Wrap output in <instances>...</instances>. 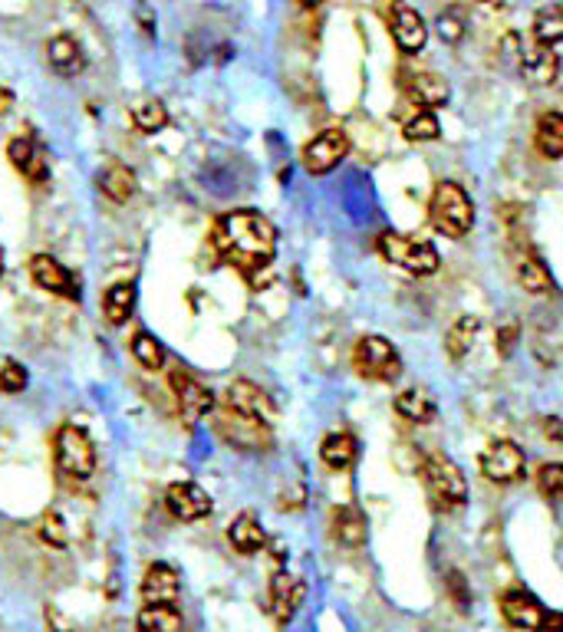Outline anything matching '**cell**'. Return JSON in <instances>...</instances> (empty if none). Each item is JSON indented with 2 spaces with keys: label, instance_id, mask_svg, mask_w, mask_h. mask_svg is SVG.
I'll return each mask as SVG.
<instances>
[{
  "label": "cell",
  "instance_id": "obj_10",
  "mask_svg": "<svg viewBox=\"0 0 563 632\" xmlns=\"http://www.w3.org/2000/svg\"><path fill=\"white\" fill-rule=\"evenodd\" d=\"M511 270H514V280L531 293V297H554L557 293L554 274H550V267L544 264V257H540L537 251H531L527 244L514 247Z\"/></svg>",
  "mask_w": 563,
  "mask_h": 632
},
{
  "label": "cell",
  "instance_id": "obj_25",
  "mask_svg": "<svg viewBox=\"0 0 563 632\" xmlns=\"http://www.w3.org/2000/svg\"><path fill=\"white\" fill-rule=\"evenodd\" d=\"M47 60L56 76H76L86 66L83 47L73 37H53L47 43Z\"/></svg>",
  "mask_w": 563,
  "mask_h": 632
},
{
  "label": "cell",
  "instance_id": "obj_18",
  "mask_svg": "<svg viewBox=\"0 0 563 632\" xmlns=\"http://www.w3.org/2000/svg\"><path fill=\"white\" fill-rule=\"evenodd\" d=\"M303 596H307L303 580H297L294 573H287V570L274 573V580H270V609H274V619L280 626H287L290 619H294Z\"/></svg>",
  "mask_w": 563,
  "mask_h": 632
},
{
  "label": "cell",
  "instance_id": "obj_38",
  "mask_svg": "<svg viewBox=\"0 0 563 632\" xmlns=\"http://www.w3.org/2000/svg\"><path fill=\"white\" fill-rule=\"evenodd\" d=\"M27 389V369L20 363H4L0 366V392L17 395Z\"/></svg>",
  "mask_w": 563,
  "mask_h": 632
},
{
  "label": "cell",
  "instance_id": "obj_29",
  "mask_svg": "<svg viewBox=\"0 0 563 632\" xmlns=\"http://www.w3.org/2000/svg\"><path fill=\"white\" fill-rule=\"evenodd\" d=\"M405 93H409L419 106H445L448 103V83L435 73H415L405 83Z\"/></svg>",
  "mask_w": 563,
  "mask_h": 632
},
{
  "label": "cell",
  "instance_id": "obj_27",
  "mask_svg": "<svg viewBox=\"0 0 563 632\" xmlns=\"http://www.w3.org/2000/svg\"><path fill=\"white\" fill-rule=\"evenodd\" d=\"M185 619L178 603L165 606H142L139 616H135V632H182Z\"/></svg>",
  "mask_w": 563,
  "mask_h": 632
},
{
  "label": "cell",
  "instance_id": "obj_33",
  "mask_svg": "<svg viewBox=\"0 0 563 632\" xmlns=\"http://www.w3.org/2000/svg\"><path fill=\"white\" fill-rule=\"evenodd\" d=\"M534 40L544 43V47H557L563 40V7L550 4L534 14Z\"/></svg>",
  "mask_w": 563,
  "mask_h": 632
},
{
  "label": "cell",
  "instance_id": "obj_11",
  "mask_svg": "<svg viewBox=\"0 0 563 632\" xmlns=\"http://www.w3.org/2000/svg\"><path fill=\"white\" fill-rule=\"evenodd\" d=\"M349 155V139L343 129H326L317 139L307 142L303 149V168L310 175H330L333 168L343 165V158Z\"/></svg>",
  "mask_w": 563,
  "mask_h": 632
},
{
  "label": "cell",
  "instance_id": "obj_1",
  "mask_svg": "<svg viewBox=\"0 0 563 632\" xmlns=\"http://www.w3.org/2000/svg\"><path fill=\"white\" fill-rule=\"evenodd\" d=\"M211 244L221 254V261L238 267L251 280V287L261 290L267 284L270 264H274L277 254V231L264 214H257L251 208L228 211L224 218L215 221Z\"/></svg>",
  "mask_w": 563,
  "mask_h": 632
},
{
  "label": "cell",
  "instance_id": "obj_22",
  "mask_svg": "<svg viewBox=\"0 0 563 632\" xmlns=\"http://www.w3.org/2000/svg\"><path fill=\"white\" fill-rule=\"evenodd\" d=\"M228 540L241 557H254V553H261L267 547V534H264V527L254 514L234 517L231 527H228Z\"/></svg>",
  "mask_w": 563,
  "mask_h": 632
},
{
  "label": "cell",
  "instance_id": "obj_15",
  "mask_svg": "<svg viewBox=\"0 0 563 632\" xmlns=\"http://www.w3.org/2000/svg\"><path fill=\"white\" fill-rule=\"evenodd\" d=\"M389 30L402 53H419L425 47V40H429V27L419 17V10L402 4V0H392L389 4Z\"/></svg>",
  "mask_w": 563,
  "mask_h": 632
},
{
  "label": "cell",
  "instance_id": "obj_31",
  "mask_svg": "<svg viewBox=\"0 0 563 632\" xmlns=\"http://www.w3.org/2000/svg\"><path fill=\"white\" fill-rule=\"evenodd\" d=\"M320 458H323V465H326V468L346 471V468L356 461V438H353V435H346V432L326 435V438H323V445H320Z\"/></svg>",
  "mask_w": 563,
  "mask_h": 632
},
{
  "label": "cell",
  "instance_id": "obj_34",
  "mask_svg": "<svg viewBox=\"0 0 563 632\" xmlns=\"http://www.w3.org/2000/svg\"><path fill=\"white\" fill-rule=\"evenodd\" d=\"M132 356L135 359H139V366L142 369H162L165 366V346L159 343V340H155V336L152 333H145V330H139V333H135L132 336Z\"/></svg>",
  "mask_w": 563,
  "mask_h": 632
},
{
  "label": "cell",
  "instance_id": "obj_39",
  "mask_svg": "<svg viewBox=\"0 0 563 632\" xmlns=\"http://www.w3.org/2000/svg\"><path fill=\"white\" fill-rule=\"evenodd\" d=\"M438 33H442L448 43H458L465 27H461V20H455L452 14H445V17H438Z\"/></svg>",
  "mask_w": 563,
  "mask_h": 632
},
{
  "label": "cell",
  "instance_id": "obj_40",
  "mask_svg": "<svg viewBox=\"0 0 563 632\" xmlns=\"http://www.w3.org/2000/svg\"><path fill=\"white\" fill-rule=\"evenodd\" d=\"M517 343V323H504L498 330V353L501 356H511V349Z\"/></svg>",
  "mask_w": 563,
  "mask_h": 632
},
{
  "label": "cell",
  "instance_id": "obj_7",
  "mask_svg": "<svg viewBox=\"0 0 563 632\" xmlns=\"http://www.w3.org/2000/svg\"><path fill=\"white\" fill-rule=\"evenodd\" d=\"M215 432L224 445L238 448V451H267L270 442H274V428L264 419H254V415H244V412H234V409H224L215 415Z\"/></svg>",
  "mask_w": 563,
  "mask_h": 632
},
{
  "label": "cell",
  "instance_id": "obj_41",
  "mask_svg": "<svg viewBox=\"0 0 563 632\" xmlns=\"http://www.w3.org/2000/svg\"><path fill=\"white\" fill-rule=\"evenodd\" d=\"M47 626H50V632H80L56 606H47Z\"/></svg>",
  "mask_w": 563,
  "mask_h": 632
},
{
  "label": "cell",
  "instance_id": "obj_23",
  "mask_svg": "<svg viewBox=\"0 0 563 632\" xmlns=\"http://www.w3.org/2000/svg\"><path fill=\"white\" fill-rule=\"evenodd\" d=\"M99 188H103V195L109 201H116V205H126L129 198H135V191H139V178L129 165L122 162H112L103 168V175H99Z\"/></svg>",
  "mask_w": 563,
  "mask_h": 632
},
{
  "label": "cell",
  "instance_id": "obj_32",
  "mask_svg": "<svg viewBox=\"0 0 563 632\" xmlns=\"http://www.w3.org/2000/svg\"><path fill=\"white\" fill-rule=\"evenodd\" d=\"M132 122L135 129L145 132V135H155L168 126V109L162 99H142V103L132 106Z\"/></svg>",
  "mask_w": 563,
  "mask_h": 632
},
{
  "label": "cell",
  "instance_id": "obj_36",
  "mask_svg": "<svg viewBox=\"0 0 563 632\" xmlns=\"http://www.w3.org/2000/svg\"><path fill=\"white\" fill-rule=\"evenodd\" d=\"M537 491L544 494L547 501L563 498V461H547L537 471Z\"/></svg>",
  "mask_w": 563,
  "mask_h": 632
},
{
  "label": "cell",
  "instance_id": "obj_37",
  "mask_svg": "<svg viewBox=\"0 0 563 632\" xmlns=\"http://www.w3.org/2000/svg\"><path fill=\"white\" fill-rule=\"evenodd\" d=\"M37 534H40L43 544L63 550L66 547V524H63L60 511H43V517L37 521Z\"/></svg>",
  "mask_w": 563,
  "mask_h": 632
},
{
  "label": "cell",
  "instance_id": "obj_4",
  "mask_svg": "<svg viewBox=\"0 0 563 632\" xmlns=\"http://www.w3.org/2000/svg\"><path fill=\"white\" fill-rule=\"evenodd\" d=\"M53 458H56L60 478L70 484H83L93 478L96 471V445L80 425H63L60 432H56Z\"/></svg>",
  "mask_w": 563,
  "mask_h": 632
},
{
  "label": "cell",
  "instance_id": "obj_6",
  "mask_svg": "<svg viewBox=\"0 0 563 632\" xmlns=\"http://www.w3.org/2000/svg\"><path fill=\"white\" fill-rule=\"evenodd\" d=\"M501 616L504 623L524 632H563V613L547 609L537 596L524 590L501 593Z\"/></svg>",
  "mask_w": 563,
  "mask_h": 632
},
{
  "label": "cell",
  "instance_id": "obj_14",
  "mask_svg": "<svg viewBox=\"0 0 563 632\" xmlns=\"http://www.w3.org/2000/svg\"><path fill=\"white\" fill-rule=\"evenodd\" d=\"M504 47L514 50L517 53V63H521V70L524 76L531 79V83H540V86H547V83H554L557 79V53L554 47H544V43H537L534 40V47H521V37L517 33H511L508 40H504Z\"/></svg>",
  "mask_w": 563,
  "mask_h": 632
},
{
  "label": "cell",
  "instance_id": "obj_5",
  "mask_svg": "<svg viewBox=\"0 0 563 632\" xmlns=\"http://www.w3.org/2000/svg\"><path fill=\"white\" fill-rule=\"evenodd\" d=\"M376 247L392 267H399L412 277H432L438 270V251L429 241H419V237H409L399 231H382Z\"/></svg>",
  "mask_w": 563,
  "mask_h": 632
},
{
  "label": "cell",
  "instance_id": "obj_44",
  "mask_svg": "<svg viewBox=\"0 0 563 632\" xmlns=\"http://www.w3.org/2000/svg\"><path fill=\"white\" fill-rule=\"evenodd\" d=\"M300 4H303V7H317L320 0H300Z\"/></svg>",
  "mask_w": 563,
  "mask_h": 632
},
{
  "label": "cell",
  "instance_id": "obj_21",
  "mask_svg": "<svg viewBox=\"0 0 563 632\" xmlns=\"http://www.w3.org/2000/svg\"><path fill=\"white\" fill-rule=\"evenodd\" d=\"M330 530H333V540L346 550H356L366 544L369 530H366V517L359 511L356 504H340L333 507V517H330Z\"/></svg>",
  "mask_w": 563,
  "mask_h": 632
},
{
  "label": "cell",
  "instance_id": "obj_3",
  "mask_svg": "<svg viewBox=\"0 0 563 632\" xmlns=\"http://www.w3.org/2000/svg\"><path fill=\"white\" fill-rule=\"evenodd\" d=\"M429 221L438 234L445 237H465L475 228V205L471 195L458 182H438L429 201Z\"/></svg>",
  "mask_w": 563,
  "mask_h": 632
},
{
  "label": "cell",
  "instance_id": "obj_26",
  "mask_svg": "<svg viewBox=\"0 0 563 632\" xmlns=\"http://www.w3.org/2000/svg\"><path fill=\"white\" fill-rule=\"evenodd\" d=\"M478 333H481V320L478 316H458V320L448 326V333H445V353L452 363H458V359H465L471 353V346H475L478 340Z\"/></svg>",
  "mask_w": 563,
  "mask_h": 632
},
{
  "label": "cell",
  "instance_id": "obj_2",
  "mask_svg": "<svg viewBox=\"0 0 563 632\" xmlns=\"http://www.w3.org/2000/svg\"><path fill=\"white\" fill-rule=\"evenodd\" d=\"M422 484L429 494V504L438 514L461 511L468 501V481L461 468L445 455H425L422 458Z\"/></svg>",
  "mask_w": 563,
  "mask_h": 632
},
{
  "label": "cell",
  "instance_id": "obj_20",
  "mask_svg": "<svg viewBox=\"0 0 563 632\" xmlns=\"http://www.w3.org/2000/svg\"><path fill=\"white\" fill-rule=\"evenodd\" d=\"M7 158H10V165H14L17 172L33 185H43L50 178L47 155H43V149L33 139H14L7 145Z\"/></svg>",
  "mask_w": 563,
  "mask_h": 632
},
{
  "label": "cell",
  "instance_id": "obj_24",
  "mask_svg": "<svg viewBox=\"0 0 563 632\" xmlns=\"http://www.w3.org/2000/svg\"><path fill=\"white\" fill-rule=\"evenodd\" d=\"M396 412H399V419L412 422V425H429V422H435V415H438L435 399L425 389H419V386L402 389L396 395Z\"/></svg>",
  "mask_w": 563,
  "mask_h": 632
},
{
  "label": "cell",
  "instance_id": "obj_19",
  "mask_svg": "<svg viewBox=\"0 0 563 632\" xmlns=\"http://www.w3.org/2000/svg\"><path fill=\"white\" fill-rule=\"evenodd\" d=\"M224 405L234 412L254 415V419H264V422L274 419V405H270L267 392L261 386H254V382H247V379L231 382L228 392H224Z\"/></svg>",
  "mask_w": 563,
  "mask_h": 632
},
{
  "label": "cell",
  "instance_id": "obj_16",
  "mask_svg": "<svg viewBox=\"0 0 563 632\" xmlns=\"http://www.w3.org/2000/svg\"><path fill=\"white\" fill-rule=\"evenodd\" d=\"M30 277L40 290L56 293V297H66V300H80V284H76L70 270H66L50 254H33L30 257Z\"/></svg>",
  "mask_w": 563,
  "mask_h": 632
},
{
  "label": "cell",
  "instance_id": "obj_9",
  "mask_svg": "<svg viewBox=\"0 0 563 632\" xmlns=\"http://www.w3.org/2000/svg\"><path fill=\"white\" fill-rule=\"evenodd\" d=\"M168 382H172V392H175V402H178V412H182V419L188 425L201 422L205 415L215 412V392H211L208 386H201V382L191 376V372L185 369H172V376H168Z\"/></svg>",
  "mask_w": 563,
  "mask_h": 632
},
{
  "label": "cell",
  "instance_id": "obj_43",
  "mask_svg": "<svg viewBox=\"0 0 563 632\" xmlns=\"http://www.w3.org/2000/svg\"><path fill=\"white\" fill-rule=\"evenodd\" d=\"M481 4H488V7L498 10V7H504V0H481Z\"/></svg>",
  "mask_w": 563,
  "mask_h": 632
},
{
  "label": "cell",
  "instance_id": "obj_30",
  "mask_svg": "<svg viewBox=\"0 0 563 632\" xmlns=\"http://www.w3.org/2000/svg\"><path fill=\"white\" fill-rule=\"evenodd\" d=\"M135 310V284L122 280V284H112L103 297V316L109 326H122Z\"/></svg>",
  "mask_w": 563,
  "mask_h": 632
},
{
  "label": "cell",
  "instance_id": "obj_13",
  "mask_svg": "<svg viewBox=\"0 0 563 632\" xmlns=\"http://www.w3.org/2000/svg\"><path fill=\"white\" fill-rule=\"evenodd\" d=\"M481 474L494 484H514L524 478V468H527V458L521 445L514 442H494L484 455L478 458Z\"/></svg>",
  "mask_w": 563,
  "mask_h": 632
},
{
  "label": "cell",
  "instance_id": "obj_35",
  "mask_svg": "<svg viewBox=\"0 0 563 632\" xmlns=\"http://www.w3.org/2000/svg\"><path fill=\"white\" fill-rule=\"evenodd\" d=\"M402 135L409 142H435L438 135H442V126H438V119L432 116V109H419L412 119H405Z\"/></svg>",
  "mask_w": 563,
  "mask_h": 632
},
{
  "label": "cell",
  "instance_id": "obj_8",
  "mask_svg": "<svg viewBox=\"0 0 563 632\" xmlns=\"http://www.w3.org/2000/svg\"><path fill=\"white\" fill-rule=\"evenodd\" d=\"M353 369L369 382H396L402 376V356L386 336H363L353 349Z\"/></svg>",
  "mask_w": 563,
  "mask_h": 632
},
{
  "label": "cell",
  "instance_id": "obj_12",
  "mask_svg": "<svg viewBox=\"0 0 563 632\" xmlns=\"http://www.w3.org/2000/svg\"><path fill=\"white\" fill-rule=\"evenodd\" d=\"M165 507L175 521L195 524V521H205L215 504H211V494L201 488V484L175 481V484H168V491H165Z\"/></svg>",
  "mask_w": 563,
  "mask_h": 632
},
{
  "label": "cell",
  "instance_id": "obj_42",
  "mask_svg": "<svg viewBox=\"0 0 563 632\" xmlns=\"http://www.w3.org/2000/svg\"><path fill=\"white\" fill-rule=\"evenodd\" d=\"M10 106H14V96H10L4 86H0V116H7Z\"/></svg>",
  "mask_w": 563,
  "mask_h": 632
},
{
  "label": "cell",
  "instance_id": "obj_28",
  "mask_svg": "<svg viewBox=\"0 0 563 632\" xmlns=\"http://www.w3.org/2000/svg\"><path fill=\"white\" fill-rule=\"evenodd\" d=\"M534 145L547 162L563 158V112H544V116L537 119Z\"/></svg>",
  "mask_w": 563,
  "mask_h": 632
},
{
  "label": "cell",
  "instance_id": "obj_17",
  "mask_svg": "<svg viewBox=\"0 0 563 632\" xmlns=\"http://www.w3.org/2000/svg\"><path fill=\"white\" fill-rule=\"evenodd\" d=\"M142 603L145 606H165V603H178V593H182V580H178V570L172 563H152L142 577Z\"/></svg>",
  "mask_w": 563,
  "mask_h": 632
},
{
  "label": "cell",
  "instance_id": "obj_45",
  "mask_svg": "<svg viewBox=\"0 0 563 632\" xmlns=\"http://www.w3.org/2000/svg\"><path fill=\"white\" fill-rule=\"evenodd\" d=\"M0 270H4V254H0Z\"/></svg>",
  "mask_w": 563,
  "mask_h": 632
}]
</instances>
